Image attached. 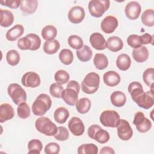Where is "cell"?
<instances>
[{"label": "cell", "instance_id": "cell-1", "mask_svg": "<svg viewBox=\"0 0 154 154\" xmlns=\"http://www.w3.org/2000/svg\"><path fill=\"white\" fill-rule=\"evenodd\" d=\"M128 90L132 99L138 106L145 109H148L153 106L154 104L153 89L144 92L141 84L137 81H134L129 84Z\"/></svg>", "mask_w": 154, "mask_h": 154}, {"label": "cell", "instance_id": "cell-2", "mask_svg": "<svg viewBox=\"0 0 154 154\" xmlns=\"http://www.w3.org/2000/svg\"><path fill=\"white\" fill-rule=\"evenodd\" d=\"M80 91V85L78 82L75 80H72L68 82L66 88L64 89L61 98L64 102L70 105L74 106L78 100V94Z\"/></svg>", "mask_w": 154, "mask_h": 154}, {"label": "cell", "instance_id": "cell-3", "mask_svg": "<svg viewBox=\"0 0 154 154\" xmlns=\"http://www.w3.org/2000/svg\"><path fill=\"white\" fill-rule=\"evenodd\" d=\"M52 100L50 96L45 93L39 94L32 104V111L35 116H43L51 107Z\"/></svg>", "mask_w": 154, "mask_h": 154}, {"label": "cell", "instance_id": "cell-4", "mask_svg": "<svg viewBox=\"0 0 154 154\" xmlns=\"http://www.w3.org/2000/svg\"><path fill=\"white\" fill-rule=\"evenodd\" d=\"M100 76L96 72H90L84 78L81 82L82 91L88 94L96 92L99 87Z\"/></svg>", "mask_w": 154, "mask_h": 154}, {"label": "cell", "instance_id": "cell-5", "mask_svg": "<svg viewBox=\"0 0 154 154\" xmlns=\"http://www.w3.org/2000/svg\"><path fill=\"white\" fill-rule=\"evenodd\" d=\"M36 129L46 136H54L57 133V127L51 120L46 117H40L35 122Z\"/></svg>", "mask_w": 154, "mask_h": 154}, {"label": "cell", "instance_id": "cell-6", "mask_svg": "<svg viewBox=\"0 0 154 154\" xmlns=\"http://www.w3.org/2000/svg\"><path fill=\"white\" fill-rule=\"evenodd\" d=\"M7 93L14 104L19 105L26 102V93L24 89L17 83L10 84L7 88Z\"/></svg>", "mask_w": 154, "mask_h": 154}, {"label": "cell", "instance_id": "cell-7", "mask_svg": "<svg viewBox=\"0 0 154 154\" xmlns=\"http://www.w3.org/2000/svg\"><path fill=\"white\" fill-rule=\"evenodd\" d=\"M109 5L108 0H91L88 3V11L92 16L100 17L108 10Z\"/></svg>", "mask_w": 154, "mask_h": 154}, {"label": "cell", "instance_id": "cell-8", "mask_svg": "<svg viewBox=\"0 0 154 154\" xmlns=\"http://www.w3.org/2000/svg\"><path fill=\"white\" fill-rule=\"evenodd\" d=\"M88 137L96 140L100 144H105L109 140V134L106 130L101 128L97 125H92L90 126L87 131Z\"/></svg>", "mask_w": 154, "mask_h": 154}, {"label": "cell", "instance_id": "cell-9", "mask_svg": "<svg viewBox=\"0 0 154 154\" xmlns=\"http://www.w3.org/2000/svg\"><path fill=\"white\" fill-rule=\"evenodd\" d=\"M119 113L114 110L103 111L99 117L100 122L102 125L109 128H116L120 121Z\"/></svg>", "mask_w": 154, "mask_h": 154}, {"label": "cell", "instance_id": "cell-10", "mask_svg": "<svg viewBox=\"0 0 154 154\" xmlns=\"http://www.w3.org/2000/svg\"><path fill=\"white\" fill-rule=\"evenodd\" d=\"M133 124L135 125L137 131L141 133L147 132L152 128V122L149 119L146 117L143 112L141 111L135 113Z\"/></svg>", "mask_w": 154, "mask_h": 154}, {"label": "cell", "instance_id": "cell-11", "mask_svg": "<svg viewBox=\"0 0 154 154\" xmlns=\"http://www.w3.org/2000/svg\"><path fill=\"white\" fill-rule=\"evenodd\" d=\"M119 138L123 141H128L133 135V130L129 122L125 119H120L117 126Z\"/></svg>", "mask_w": 154, "mask_h": 154}, {"label": "cell", "instance_id": "cell-12", "mask_svg": "<svg viewBox=\"0 0 154 154\" xmlns=\"http://www.w3.org/2000/svg\"><path fill=\"white\" fill-rule=\"evenodd\" d=\"M22 84L26 87L35 88L40 85L41 80L39 75L34 72H28L22 77Z\"/></svg>", "mask_w": 154, "mask_h": 154}, {"label": "cell", "instance_id": "cell-13", "mask_svg": "<svg viewBox=\"0 0 154 154\" xmlns=\"http://www.w3.org/2000/svg\"><path fill=\"white\" fill-rule=\"evenodd\" d=\"M85 13L83 7L76 5L72 7L68 12V19L74 24H78L82 22L85 17Z\"/></svg>", "mask_w": 154, "mask_h": 154}, {"label": "cell", "instance_id": "cell-14", "mask_svg": "<svg viewBox=\"0 0 154 154\" xmlns=\"http://www.w3.org/2000/svg\"><path fill=\"white\" fill-rule=\"evenodd\" d=\"M119 25L117 19L111 15H109L103 18L101 22L100 28L103 32L106 34L112 33L117 28Z\"/></svg>", "mask_w": 154, "mask_h": 154}, {"label": "cell", "instance_id": "cell-15", "mask_svg": "<svg viewBox=\"0 0 154 154\" xmlns=\"http://www.w3.org/2000/svg\"><path fill=\"white\" fill-rule=\"evenodd\" d=\"M68 128L75 136L82 135L85 131V126L81 119L77 117H72L68 123Z\"/></svg>", "mask_w": 154, "mask_h": 154}, {"label": "cell", "instance_id": "cell-16", "mask_svg": "<svg viewBox=\"0 0 154 154\" xmlns=\"http://www.w3.org/2000/svg\"><path fill=\"white\" fill-rule=\"evenodd\" d=\"M141 11L140 4L137 1L129 2L125 8L126 17L130 20H135L138 18Z\"/></svg>", "mask_w": 154, "mask_h": 154}, {"label": "cell", "instance_id": "cell-17", "mask_svg": "<svg viewBox=\"0 0 154 154\" xmlns=\"http://www.w3.org/2000/svg\"><path fill=\"white\" fill-rule=\"evenodd\" d=\"M90 43L92 47L97 50H103L107 48L106 42L100 32L92 33L90 36Z\"/></svg>", "mask_w": 154, "mask_h": 154}, {"label": "cell", "instance_id": "cell-18", "mask_svg": "<svg viewBox=\"0 0 154 154\" xmlns=\"http://www.w3.org/2000/svg\"><path fill=\"white\" fill-rule=\"evenodd\" d=\"M14 116V111L13 106L7 103H4L0 106V122L4 123L11 120Z\"/></svg>", "mask_w": 154, "mask_h": 154}, {"label": "cell", "instance_id": "cell-19", "mask_svg": "<svg viewBox=\"0 0 154 154\" xmlns=\"http://www.w3.org/2000/svg\"><path fill=\"white\" fill-rule=\"evenodd\" d=\"M103 80L106 85L114 87L120 83L121 79L118 73L113 70H109L103 74Z\"/></svg>", "mask_w": 154, "mask_h": 154}, {"label": "cell", "instance_id": "cell-20", "mask_svg": "<svg viewBox=\"0 0 154 154\" xmlns=\"http://www.w3.org/2000/svg\"><path fill=\"white\" fill-rule=\"evenodd\" d=\"M132 57L134 60L138 63H143L148 59L149 51L144 46H140L132 50Z\"/></svg>", "mask_w": 154, "mask_h": 154}, {"label": "cell", "instance_id": "cell-21", "mask_svg": "<svg viewBox=\"0 0 154 154\" xmlns=\"http://www.w3.org/2000/svg\"><path fill=\"white\" fill-rule=\"evenodd\" d=\"M37 6V0H23L21 1L20 10L25 15L31 14L36 11Z\"/></svg>", "mask_w": 154, "mask_h": 154}, {"label": "cell", "instance_id": "cell-22", "mask_svg": "<svg viewBox=\"0 0 154 154\" xmlns=\"http://www.w3.org/2000/svg\"><path fill=\"white\" fill-rule=\"evenodd\" d=\"M24 32V28L20 24H17L7 31L5 37L7 40L13 42L19 38Z\"/></svg>", "mask_w": 154, "mask_h": 154}, {"label": "cell", "instance_id": "cell-23", "mask_svg": "<svg viewBox=\"0 0 154 154\" xmlns=\"http://www.w3.org/2000/svg\"><path fill=\"white\" fill-rule=\"evenodd\" d=\"M107 48L111 52H116L122 49L123 42L122 40L117 36L109 37L106 41Z\"/></svg>", "mask_w": 154, "mask_h": 154}, {"label": "cell", "instance_id": "cell-24", "mask_svg": "<svg viewBox=\"0 0 154 154\" xmlns=\"http://www.w3.org/2000/svg\"><path fill=\"white\" fill-rule=\"evenodd\" d=\"M112 104L116 107H122L126 102V97L124 93L120 91H116L112 93L110 96Z\"/></svg>", "mask_w": 154, "mask_h": 154}, {"label": "cell", "instance_id": "cell-25", "mask_svg": "<svg viewBox=\"0 0 154 154\" xmlns=\"http://www.w3.org/2000/svg\"><path fill=\"white\" fill-rule=\"evenodd\" d=\"M131 64V60L130 57L126 54L119 55L116 60V66L122 71L127 70L129 69Z\"/></svg>", "mask_w": 154, "mask_h": 154}, {"label": "cell", "instance_id": "cell-26", "mask_svg": "<svg viewBox=\"0 0 154 154\" xmlns=\"http://www.w3.org/2000/svg\"><path fill=\"white\" fill-rule=\"evenodd\" d=\"M1 22L0 25L2 27L7 28L10 26L14 21V16L12 12L8 10L0 9Z\"/></svg>", "mask_w": 154, "mask_h": 154}, {"label": "cell", "instance_id": "cell-27", "mask_svg": "<svg viewBox=\"0 0 154 154\" xmlns=\"http://www.w3.org/2000/svg\"><path fill=\"white\" fill-rule=\"evenodd\" d=\"M69 111L64 107H59L55 109L54 117L56 122L60 124L64 123L69 117Z\"/></svg>", "mask_w": 154, "mask_h": 154}, {"label": "cell", "instance_id": "cell-28", "mask_svg": "<svg viewBox=\"0 0 154 154\" xmlns=\"http://www.w3.org/2000/svg\"><path fill=\"white\" fill-rule=\"evenodd\" d=\"M93 63L96 69L102 70L107 67L108 65V60L105 54L97 53L93 58Z\"/></svg>", "mask_w": 154, "mask_h": 154}, {"label": "cell", "instance_id": "cell-29", "mask_svg": "<svg viewBox=\"0 0 154 154\" xmlns=\"http://www.w3.org/2000/svg\"><path fill=\"white\" fill-rule=\"evenodd\" d=\"M75 105L78 112L80 114H84L89 111L91 108V103L88 98L82 97L77 100Z\"/></svg>", "mask_w": 154, "mask_h": 154}, {"label": "cell", "instance_id": "cell-30", "mask_svg": "<svg viewBox=\"0 0 154 154\" xmlns=\"http://www.w3.org/2000/svg\"><path fill=\"white\" fill-rule=\"evenodd\" d=\"M78 58L82 62H87L92 57L93 52L90 48L87 45H84L83 47L76 51Z\"/></svg>", "mask_w": 154, "mask_h": 154}, {"label": "cell", "instance_id": "cell-31", "mask_svg": "<svg viewBox=\"0 0 154 154\" xmlns=\"http://www.w3.org/2000/svg\"><path fill=\"white\" fill-rule=\"evenodd\" d=\"M41 34L43 39L46 41L52 40H54L57 35V29L54 26L48 25L42 29Z\"/></svg>", "mask_w": 154, "mask_h": 154}, {"label": "cell", "instance_id": "cell-32", "mask_svg": "<svg viewBox=\"0 0 154 154\" xmlns=\"http://www.w3.org/2000/svg\"><path fill=\"white\" fill-rule=\"evenodd\" d=\"M60 44L57 40H52L49 41H46L43 44L44 52L49 55L55 54L60 49Z\"/></svg>", "mask_w": 154, "mask_h": 154}, {"label": "cell", "instance_id": "cell-33", "mask_svg": "<svg viewBox=\"0 0 154 154\" xmlns=\"http://www.w3.org/2000/svg\"><path fill=\"white\" fill-rule=\"evenodd\" d=\"M141 19L143 23L147 26H153L154 25V10L153 9H147L141 14Z\"/></svg>", "mask_w": 154, "mask_h": 154}, {"label": "cell", "instance_id": "cell-34", "mask_svg": "<svg viewBox=\"0 0 154 154\" xmlns=\"http://www.w3.org/2000/svg\"><path fill=\"white\" fill-rule=\"evenodd\" d=\"M77 152L78 154H97L98 147L93 143L83 144L78 147Z\"/></svg>", "mask_w": 154, "mask_h": 154}, {"label": "cell", "instance_id": "cell-35", "mask_svg": "<svg viewBox=\"0 0 154 154\" xmlns=\"http://www.w3.org/2000/svg\"><path fill=\"white\" fill-rule=\"evenodd\" d=\"M43 149L42 141L37 139H32L28 143V153L40 154Z\"/></svg>", "mask_w": 154, "mask_h": 154}, {"label": "cell", "instance_id": "cell-36", "mask_svg": "<svg viewBox=\"0 0 154 154\" xmlns=\"http://www.w3.org/2000/svg\"><path fill=\"white\" fill-rule=\"evenodd\" d=\"M59 59L65 65H70L73 61V54L69 49H62L59 54Z\"/></svg>", "mask_w": 154, "mask_h": 154}, {"label": "cell", "instance_id": "cell-37", "mask_svg": "<svg viewBox=\"0 0 154 154\" xmlns=\"http://www.w3.org/2000/svg\"><path fill=\"white\" fill-rule=\"evenodd\" d=\"M6 60L7 63L11 66L17 65L20 61L19 53L14 49L8 51L6 54Z\"/></svg>", "mask_w": 154, "mask_h": 154}, {"label": "cell", "instance_id": "cell-38", "mask_svg": "<svg viewBox=\"0 0 154 154\" xmlns=\"http://www.w3.org/2000/svg\"><path fill=\"white\" fill-rule=\"evenodd\" d=\"M143 80L144 82L151 89H153L154 82V69L153 67L147 68L143 73Z\"/></svg>", "mask_w": 154, "mask_h": 154}, {"label": "cell", "instance_id": "cell-39", "mask_svg": "<svg viewBox=\"0 0 154 154\" xmlns=\"http://www.w3.org/2000/svg\"><path fill=\"white\" fill-rule=\"evenodd\" d=\"M69 45L74 49L79 50L84 46V42L81 37L76 35H71L69 37L68 40Z\"/></svg>", "mask_w": 154, "mask_h": 154}, {"label": "cell", "instance_id": "cell-40", "mask_svg": "<svg viewBox=\"0 0 154 154\" xmlns=\"http://www.w3.org/2000/svg\"><path fill=\"white\" fill-rule=\"evenodd\" d=\"M17 113L19 117L22 119L28 118L31 114L29 106L26 102H23L19 104L17 108Z\"/></svg>", "mask_w": 154, "mask_h": 154}, {"label": "cell", "instance_id": "cell-41", "mask_svg": "<svg viewBox=\"0 0 154 154\" xmlns=\"http://www.w3.org/2000/svg\"><path fill=\"white\" fill-rule=\"evenodd\" d=\"M69 74L64 70H59L57 71L54 75V79L55 81L60 85L66 84L67 82H69Z\"/></svg>", "mask_w": 154, "mask_h": 154}, {"label": "cell", "instance_id": "cell-42", "mask_svg": "<svg viewBox=\"0 0 154 154\" xmlns=\"http://www.w3.org/2000/svg\"><path fill=\"white\" fill-rule=\"evenodd\" d=\"M63 90V87L57 82L52 84L49 87V92L51 95L58 99L61 98V94Z\"/></svg>", "mask_w": 154, "mask_h": 154}, {"label": "cell", "instance_id": "cell-43", "mask_svg": "<svg viewBox=\"0 0 154 154\" xmlns=\"http://www.w3.org/2000/svg\"><path fill=\"white\" fill-rule=\"evenodd\" d=\"M69 137V132L67 129L64 126L57 128V133L54 135V138L58 141H66Z\"/></svg>", "mask_w": 154, "mask_h": 154}, {"label": "cell", "instance_id": "cell-44", "mask_svg": "<svg viewBox=\"0 0 154 154\" xmlns=\"http://www.w3.org/2000/svg\"><path fill=\"white\" fill-rule=\"evenodd\" d=\"M26 36L29 38L32 43V47L30 49V51H36L40 48L41 45V39L38 35L34 33H30Z\"/></svg>", "mask_w": 154, "mask_h": 154}, {"label": "cell", "instance_id": "cell-45", "mask_svg": "<svg viewBox=\"0 0 154 154\" xmlns=\"http://www.w3.org/2000/svg\"><path fill=\"white\" fill-rule=\"evenodd\" d=\"M17 45L20 50H30L32 47V43L29 38L25 36L18 40Z\"/></svg>", "mask_w": 154, "mask_h": 154}, {"label": "cell", "instance_id": "cell-46", "mask_svg": "<svg viewBox=\"0 0 154 154\" xmlns=\"http://www.w3.org/2000/svg\"><path fill=\"white\" fill-rule=\"evenodd\" d=\"M60 150V147L59 144L54 142L49 143L45 147V153L46 154H58Z\"/></svg>", "mask_w": 154, "mask_h": 154}, {"label": "cell", "instance_id": "cell-47", "mask_svg": "<svg viewBox=\"0 0 154 154\" xmlns=\"http://www.w3.org/2000/svg\"><path fill=\"white\" fill-rule=\"evenodd\" d=\"M127 43L130 47L134 49L141 46L140 40V35L137 34H131L129 35L127 38Z\"/></svg>", "mask_w": 154, "mask_h": 154}, {"label": "cell", "instance_id": "cell-48", "mask_svg": "<svg viewBox=\"0 0 154 154\" xmlns=\"http://www.w3.org/2000/svg\"><path fill=\"white\" fill-rule=\"evenodd\" d=\"M0 3L2 5L7 6L11 8L16 9L21 4L20 0H1L0 1Z\"/></svg>", "mask_w": 154, "mask_h": 154}, {"label": "cell", "instance_id": "cell-49", "mask_svg": "<svg viewBox=\"0 0 154 154\" xmlns=\"http://www.w3.org/2000/svg\"><path fill=\"white\" fill-rule=\"evenodd\" d=\"M141 45H147L149 43L153 44V36L149 33H145L140 36Z\"/></svg>", "mask_w": 154, "mask_h": 154}, {"label": "cell", "instance_id": "cell-50", "mask_svg": "<svg viewBox=\"0 0 154 154\" xmlns=\"http://www.w3.org/2000/svg\"><path fill=\"white\" fill-rule=\"evenodd\" d=\"M100 154H114L115 152L114 150V149L109 146H105L103 147H102L100 150L99 152Z\"/></svg>", "mask_w": 154, "mask_h": 154}]
</instances>
